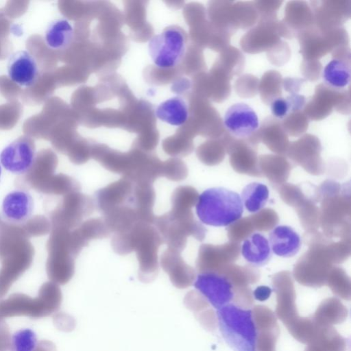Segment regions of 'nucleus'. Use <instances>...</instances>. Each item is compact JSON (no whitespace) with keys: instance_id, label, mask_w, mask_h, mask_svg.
Here are the masks:
<instances>
[{"instance_id":"29","label":"nucleus","mask_w":351,"mask_h":351,"mask_svg":"<svg viewBox=\"0 0 351 351\" xmlns=\"http://www.w3.org/2000/svg\"><path fill=\"white\" fill-rule=\"evenodd\" d=\"M282 201L294 208L298 206L305 199L315 193V186H313L311 192L307 194L301 185L290 183H283L275 186Z\"/></svg>"},{"instance_id":"28","label":"nucleus","mask_w":351,"mask_h":351,"mask_svg":"<svg viewBox=\"0 0 351 351\" xmlns=\"http://www.w3.org/2000/svg\"><path fill=\"white\" fill-rule=\"evenodd\" d=\"M199 193L191 186H180L172 193L171 204L173 210H190L197 204Z\"/></svg>"},{"instance_id":"22","label":"nucleus","mask_w":351,"mask_h":351,"mask_svg":"<svg viewBox=\"0 0 351 351\" xmlns=\"http://www.w3.org/2000/svg\"><path fill=\"white\" fill-rule=\"evenodd\" d=\"M269 193V189L265 184L255 182L250 183L241 192L243 205L249 212L255 213L265 206Z\"/></svg>"},{"instance_id":"18","label":"nucleus","mask_w":351,"mask_h":351,"mask_svg":"<svg viewBox=\"0 0 351 351\" xmlns=\"http://www.w3.org/2000/svg\"><path fill=\"white\" fill-rule=\"evenodd\" d=\"M155 115L162 122L173 126H181L189 119V106L182 97H173L161 102L156 107Z\"/></svg>"},{"instance_id":"4","label":"nucleus","mask_w":351,"mask_h":351,"mask_svg":"<svg viewBox=\"0 0 351 351\" xmlns=\"http://www.w3.org/2000/svg\"><path fill=\"white\" fill-rule=\"evenodd\" d=\"M125 232L130 252L136 254L139 280L144 283L153 281L158 272V250L163 243L160 234L153 224L143 222Z\"/></svg>"},{"instance_id":"24","label":"nucleus","mask_w":351,"mask_h":351,"mask_svg":"<svg viewBox=\"0 0 351 351\" xmlns=\"http://www.w3.org/2000/svg\"><path fill=\"white\" fill-rule=\"evenodd\" d=\"M230 162L235 171L254 177H263L256 154L249 149L232 152Z\"/></svg>"},{"instance_id":"14","label":"nucleus","mask_w":351,"mask_h":351,"mask_svg":"<svg viewBox=\"0 0 351 351\" xmlns=\"http://www.w3.org/2000/svg\"><path fill=\"white\" fill-rule=\"evenodd\" d=\"M8 72L14 82L26 87L34 85L39 75L35 59L29 52L24 50L14 52L10 56Z\"/></svg>"},{"instance_id":"8","label":"nucleus","mask_w":351,"mask_h":351,"mask_svg":"<svg viewBox=\"0 0 351 351\" xmlns=\"http://www.w3.org/2000/svg\"><path fill=\"white\" fill-rule=\"evenodd\" d=\"M36 156L34 140L27 136H21L5 147L0 154V161L8 171L22 174L32 167Z\"/></svg>"},{"instance_id":"31","label":"nucleus","mask_w":351,"mask_h":351,"mask_svg":"<svg viewBox=\"0 0 351 351\" xmlns=\"http://www.w3.org/2000/svg\"><path fill=\"white\" fill-rule=\"evenodd\" d=\"M255 230L268 231L273 229L278 223L279 217L271 208H263L249 216Z\"/></svg>"},{"instance_id":"34","label":"nucleus","mask_w":351,"mask_h":351,"mask_svg":"<svg viewBox=\"0 0 351 351\" xmlns=\"http://www.w3.org/2000/svg\"><path fill=\"white\" fill-rule=\"evenodd\" d=\"M271 292V291L269 287L261 286L257 287L254 293L256 299L263 300L267 299L269 296Z\"/></svg>"},{"instance_id":"11","label":"nucleus","mask_w":351,"mask_h":351,"mask_svg":"<svg viewBox=\"0 0 351 351\" xmlns=\"http://www.w3.org/2000/svg\"><path fill=\"white\" fill-rule=\"evenodd\" d=\"M153 225L168 248L180 252L184 250L187 238L190 237L188 226L184 221L173 217L167 212L156 216Z\"/></svg>"},{"instance_id":"30","label":"nucleus","mask_w":351,"mask_h":351,"mask_svg":"<svg viewBox=\"0 0 351 351\" xmlns=\"http://www.w3.org/2000/svg\"><path fill=\"white\" fill-rule=\"evenodd\" d=\"M36 346V335L31 329L19 330L14 332L12 337V351H35Z\"/></svg>"},{"instance_id":"33","label":"nucleus","mask_w":351,"mask_h":351,"mask_svg":"<svg viewBox=\"0 0 351 351\" xmlns=\"http://www.w3.org/2000/svg\"><path fill=\"white\" fill-rule=\"evenodd\" d=\"M188 176V169L184 162L179 160H169L162 162L161 177L179 182L184 180Z\"/></svg>"},{"instance_id":"19","label":"nucleus","mask_w":351,"mask_h":351,"mask_svg":"<svg viewBox=\"0 0 351 351\" xmlns=\"http://www.w3.org/2000/svg\"><path fill=\"white\" fill-rule=\"evenodd\" d=\"M103 216L110 232L114 234L127 232L136 223L142 222L134 208L130 204L113 208Z\"/></svg>"},{"instance_id":"3","label":"nucleus","mask_w":351,"mask_h":351,"mask_svg":"<svg viewBox=\"0 0 351 351\" xmlns=\"http://www.w3.org/2000/svg\"><path fill=\"white\" fill-rule=\"evenodd\" d=\"M220 332L234 351H256L258 332L252 310L230 303L217 309Z\"/></svg>"},{"instance_id":"9","label":"nucleus","mask_w":351,"mask_h":351,"mask_svg":"<svg viewBox=\"0 0 351 351\" xmlns=\"http://www.w3.org/2000/svg\"><path fill=\"white\" fill-rule=\"evenodd\" d=\"M223 121L226 130L239 138L251 136L259 127L257 114L245 103L230 106L224 114Z\"/></svg>"},{"instance_id":"32","label":"nucleus","mask_w":351,"mask_h":351,"mask_svg":"<svg viewBox=\"0 0 351 351\" xmlns=\"http://www.w3.org/2000/svg\"><path fill=\"white\" fill-rule=\"evenodd\" d=\"M230 241L240 243L254 233L255 230L250 217L240 218L226 229Z\"/></svg>"},{"instance_id":"15","label":"nucleus","mask_w":351,"mask_h":351,"mask_svg":"<svg viewBox=\"0 0 351 351\" xmlns=\"http://www.w3.org/2000/svg\"><path fill=\"white\" fill-rule=\"evenodd\" d=\"M269 245L277 256L290 258L299 252L301 238L297 232L288 226H278L269 233Z\"/></svg>"},{"instance_id":"12","label":"nucleus","mask_w":351,"mask_h":351,"mask_svg":"<svg viewBox=\"0 0 351 351\" xmlns=\"http://www.w3.org/2000/svg\"><path fill=\"white\" fill-rule=\"evenodd\" d=\"M180 253L167 248L160 256V265L169 276L174 287L185 289L194 283L196 273L195 270L184 261Z\"/></svg>"},{"instance_id":"7","label":"nucleus","mask_w":351,"mask_h":351,"mask_svg":"<svg viewBox=\"0 0 351 351\" xmlns=\"http://www.w3.org/2000/svg\"><path fill=\"white\" fill-rule=\"evenodd\" d=\"M193 285L216 309L231 303L234 297L233 282L223 273H199Z\"/></svg>"},{"instance_id":"5","label":"nucleus","mask_w":351,"mask_h":351,"mask_svg":"<svg viewBox=\"0 0 351 351\" xmlns=\"http://www.w3.org/2000/svg\"><path fill=\"white\" fill-rule=\"evenodd\" d=\"M187 47L185 32L179 26L170 25L152 36L148 43V53L158 68L169 69L184 59Z\"/></svg>"},{"instance_id":"21","label":"nucleus","mask_w":351,"mask_h":351,"mask_svg":"<svg viewBox=\"0 0 351 351\" xmlns=\"http://www.w3.org/2000/svg\"><path fill=\"white\" fill-rule=\"evenodd\" d=\"M74 36L71 23L64 19L52 21L45 32L47 45L54 49H64L71 44Z\"/></svg>"},{"instance_id":"13","label":"nucleus","mask_w":351,"mask_h":351,"mask_svg":"<svg viewBox=\"0 0 351 351\" xmlns=\"http://www.w3.org/2000/svg\"><path fill=\"white\" fill-rule=\"evenodd\" d=\"M34 199L25 190H14L7 194L1 206L2 217L14 224L25 223L32 217Z\"/></svg>"},{"instance_id":"27","label":"nucleus","mask_w":351,"mask_h":351,"mask_svg":"<svg viewBox=\"0 0 351 351\" xmlns=\"http://www.w3.org/2000/svg\"><path fill=\"white\" fill-rule=\"evenodd\" d=\"M76 232L87 245L89 241L107 237L110 231L103 218H90L84 221Z\"/></svg>"},{"instance_id":"16","label":"nucleus","mask_w":351,"mask_h":351,"mask_svg":"<svg viewBox=\"0 0 351 351\" xmlns=\"http://www.w3.org/2000/svg\"><path fill=\"white\" fill-rule=\"evenodd\" d=\"M241 252L245 260L254 267L265 265L272 256L267 239L258 232H254L244 240Z\"/></svg>"},{"instance_id":"10","label":"nucleus","mask_w":351,"mask_h":351,"mask_svg":"<svg viewBox=\"0 0 351 351\" xmlns=\"http://www.w3.org/2000/svg\"><path fill=\"white\" fill-rule=\"evenodd\" d=\"M134 186V182L122 177L97 191L95 204L102 214L117 207L130 205Z\"/></svg>"},{"instance_id":"25","label":"nucleus","mask_w":351,"mask_h":351,"mask_svg":"<svg viewBox=\"0 0 351 351\" xmlns=\"http://www.w3.org/2000/svg\"><path fill=\"white\" fill-rule=\"evenodd\" d=\"M316 203L315 195H313L308 197L295 208L300 223L306 232L317 231L319 227V211Z\"/></svg>"},{"instance_id":"23","label":"nucleus","mask_w":351,"mask_h":351,"mask_svg":"<svg viewBox=\"0 0 351 351\" xmlns=\"http://www.w3.org/2000/svg\"><path fill=\"white\" fill-rule=\"evenodd\" d=\"M322 77L324 82L333 88L346 87L350 80V66L343 60L333 59L324 67Z\"/></svg>"},{"instance_id":"6","label":"nucleus","mask_w":351,"mask_h":351,"mask_svg":"<svg viewBox=\"0 0 351 351\" xmlns=\"http://www.w3.org/2000/svg\"><path fill=\"white\" fill-rule=\"evenodd\" d=\"M241 252L240 243L228 241L221 245L204 243L199 246L195 261L199 273L219 272L230 264L234 263Z\"/></svg>"},{"instance_id":"2","label":"nucleus","mask_w":351,"mask_h":351,"mask_svg":"<svg viewBox=\"0 0 351 351\" xmlns=\"http://www.w3.org/2000/svg\"><path fill=\"white\" fill-rule=\"evenodd\" d=\"M195 211L202 223L225 227L241 218L243 205L237 193L223 187H213L199 195Z\"/></svg>"},{"instance_id":"26","label":"nucleus","mask_w":351,"mask_h":351,"mask_svg":"<svg viewBox=\"0 0 351 351\" xmlns=\"http://www.w3.org/2000/svg\"><path fill=\"white\" fill-rule=\"evenodd\" d=\"M305 104L304 96L298 93H291L286 97L275 98L271 103L272 114L278 119H284L290 113L302 109Z\"/></svg>"},{"instance_id":"20","label":"nucleus","mask_w":351,"mask_h":351,"mask_svg":"<svg viewBox=\"0 0 351 351\" xmlns=\"http://www.w3.org/2000/svg\"><path fill=\"white\" fill-rule=\"evenodd\" d=\"M258 167L262 176L275 186L285 183L291 170L290 163L285 158L273 155L262 156Z\"/></svg>"},{"instance_id":"17","label":"nucleus","mask_w":351,"mask_h":351,"mask_svg":"<svg viewBox=\"0 0 351 351\" xmlns=\"http://www.w3.org/2000/svg\"><path fill=\"white\" fill-rule=\"evenodd\" d=\"M155 199L156 193L152 184H134L130 205L134 208L142 222L153 224L156 217L153 212Z\"/></svg>"},{"instance_id":"35","label":"nucleus","mask_w":351,"mask_h":351,"mask_svg":"<svg viewBox=\"0 0 351 351\" xmlns=\"http://www.w3.org/2000/svg\"><path fill=\"white\" fill-rule=\"evenodd\" d=\"M1 167L0 166V177H1Z\"/></svg>"},{"instance_id":"1","label":"nucleus","mask_w":351,"mask_h":351,"mask_svg":"<svg viewBox=\"0 0 351 351\" xmlns=\"http://www.w3.org/2000/svg\"><path fill=\"white\" fill-rule=\"evenodd\" d=\"M350 184L327 180L316 186L317 203H320L319 226L330 239L350 240L351 202Z\"/></svg>"}]
</instances>
